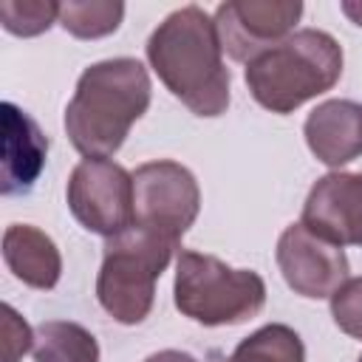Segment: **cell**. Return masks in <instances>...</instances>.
Segmentation results:
<instances>
[{
	"mask_svg": "<svg viewBox=\"0 0 362 362\" xmlns=\"http://www.w3.org/2000/svg\"><path fill=\"white\" fill-rule=\"evenodd\" d=\"M221 54L215 20L201 6L173 11L147 40L153 71L195 116H221L229 107V71Z\"/></svg>",
	"mask_w": 362,
	"mask_h": 362,
	"instance_id": "obj_1",
	"label": "cell"
},
{
	"mask_svg": "<svg viewBox=\"0 0 362 362\" xmlns=\"http://www.w3.org/2000/svg\"><path fill=\"white\" fill-rule=\"evenodd\" d=\"M150 105V76L139 59H105L82 71L65 107L71 144L88 158L113 156Z\"/></svg>",
	"mask_w": 362,
	"mask_h": 362,
	"instance_id": "obj_2",
	"label": "cell"
},
{
	"mask_svg": "<svg viewBox=\"0 0 362 362\" xmlns=\"http://www.w3.org/2000/svg\"><path fill=\"white\" fill-rule=\"evenodd\" d=\"M339 74L342 48L320 28H300L246 62V85L272 113H291L303 102L331 90Z\"/></svg>",
	"mask_w": 362,
	"mask_h": 362,
	"instance_id": "obj_3",
	"label": "cell"
},
{
	"mask_svg": "<svg viewBox=\"0 0 362 362\" xmlns=\"http://www.w3.org/2000/svg\"><path fill=\"white\" fill-rule=\"evenodd\" d=\"M266 303L257 272L232 269L223 260L184 249L175 266V308L201 325H238Z\"/></svg>",
	"mask_w": 362,
	"mask_h": 362,
	"instance_id": "obj_4",
	"label": "cell"
},
{
	"mask_svg": "<svg viewBox=\"0 0 362 362\" xmlns=\"http://www.w3.org/2000/svg\"><path fill=\"white\" fill-rule=\"evenodd\" d=\"M173 243L130 226L105 243V260L96 277V297L102 308L122 325L141 322L156 297V280L167 269Z\"/></svg>",
	"mask_w": 362,
	"mask_h": 362,
	"instance_id": "obj_5",
	"label": "cell"
},
{
	"mask_svg": "<svg viewBox=\"0 0 362 362\" xmlns=\"http://www.w3.org/2000/svg\"><path fill=\"white\" fill-rule=\"evenodd\" d=\"M198 209V181L178 161H147L133 173V226L178 246Z\"/></svg>",
	"mask_w": 362,
	"mask_h": 362,
	"instance_id": "obj_6",
	"label": "cell"
},
{
	"mask_svg": "<svg viewBox=\"0 0 362 362\" xmlns=\"http://www.w3.org/2000/svg\"><path fill=\"white\" fill-rule=\"evenodd\" d=\"M68 206L85 229L116 238L133 226V175L110 158H85L68 178Z\"/></svg>",
	"mask_w": 362,
	"mask_h": 362,
	"instance_id": "obj_7",
	"label": "cell"
},
{
	"mask_svg": "<svg viewBox=\"0 0 362 362\" xmlns=\"http://www.w3.org/2000/svg\"><path fill=\"white\" fill-rule=\"evenodd\" d=\"M303 14L300 0H229L215 11L221 48L238 59L252 62L263 51L283 42Z\"/></svg>",
	"mask_w": 362,
	"mask_h": 362,
	"instance_id": "obj_8",
	"label": "cell"
},
{
	"mask_svg": "<svg viewBox=\"0 0 362 362\" xmlns=\"http://www.w3.org/2000/svg\"><path fill=\"white\" fill-rule=\"evenodd\" d=\"M277 266L297 294L314 300L331 297L348 280V257L342 246L322 240L303 223H291L280 235Z\"/></svg>",
	"mask_w": 362,
	"mask_h": 362,
	"instance_id": "obj_9",
	"label": "cell"
},
{
	"mask_svg": "<svg viewBox=\"0 0 362 362\" xmlns=\"http://www.w3.org/2000/svg\"><path fill=\"white\" fill-rule=\"evenodd\" d=\"M300 223L328 243L362 246V173L322 175L305 198Z\"/></svg>",
	"mask_w": 362,
	"mask_h": 362,
	"instance_id": "obj_10",
	"label": "cell"
},
{
	"mask_svg": "<svg viewBox=\"0 0 362 362\" xmlns=\"http://www.w3.org/2000/svg\"><path fill=\"white\" fill-rule=\"evenodd\" d=\"M305 141L311 153L328 164L342 167L362 156V105L351 99H328L305 119Z\"/></svg>",
	"mask_w": 362,
	"mask_h": 362,
	"instance_id": "obj_11",
	"label": "cell"
},
{
	"mask_svg": "<svg viewBox=\"0 0 362 362\" xmlns=\"http://www.w3.org/2000/svg\"><path fill=\"white\" fill-rule=\"evenodd\" d=\"M48 139L17 105L3 102V195L28 192L42 173Z\"/></svg>",
	"mask_w": 362,
	"mask_h": 362,
	"instance_id": "obj_12",
	"label": "cell"
},
{
	"mask_svg": "<svg viewBox=\"0 0 362 362\" xmlns=\"http://www.w3.org/2000/svg\"><path fill=\"white\" fill-rule=\"evenodd\" d=\"M3 260L31 288H54L62 274V257L54 240L28 223H11L3 232Z\"/></svg>",
	"mask_w": 362,
	"mask_h": 362,
	"instance_id": "obj_13",
	"label": "cell"
},
{
	"mask_svg": "<svg viewBox=\"0 0 362 362\" xmlns=\"http://www.w3.org/2000/svg\"><path fill=\"white\" fill-rule=\"evenodd\" d=\"M34 362H99V345L79 322L48 320L34 331Z\"/></svg>",
	"mask_w": 362,
	"mask_h": 362,
	"instance_id": "obj_14",
	"label": "cell"
},
{
	"mask_svg": "<svg viewBox=\"0 0 362 362\" xmlns=\"http://www.w3.org/2000/svg\"><path fill=\"white\" fill-rule=\"evenodd\" d=\"M226 362H305V348L297 331L272 322L246 337Z\"/></svg>",
	"mask_w": 362,
	"mask_h": 362,
	"instance_id": "obj_15",
	"label": "cell"
},
{
	"mask_svg": "<svg viewBox=\"0 0 362 362\" xmlns=\"http://www.w3.org/2000/svg\"><path fill=\"white\" fill-rule=\"evenodd\" d=\"M124 17V3L90 0V3H59V25L82 40H96L119 28Z\"/></svg>",
	"mask_w": 362,
	"mask_h": 362,
	"instance_id": "obj_16",
	"label": "cell"
},
{
	"mask_svg": "<svg viewBox=\"0 0 362 362\" xmlns=\"http://www.w3.org/2000/svg\"><path fill=\"white\" fill-rule=\"evenodd\" d=\"M54 20H59V3L51 0H0V23L17 37L42 34Z\"/></svg>",
	"mask_w": 362,
	"mask_h": 362,
	"instance_id": "obj_17",
	"label": "cell"
},
{
	"mask_svg": "<svg viewBox=\"0 0 362 362\" xmlns=\"http://www.w3.org/2000/svg\"><path fill=\"white\" fill-rule=\"evenodd\" d=\"M331 314L339 331L354 339H362V277L345 280L331 294Z\"/></svg>",
	"mask_w": 362,
	"mask_h": 362,
	"instance_id": "obj_18",
	"label": "cell"
},
{
	"mask_svg": "<svg viewBox=\"0 0 362 362\" xmlns=\"http://www.w3.org/2000/svg\"><path fill=\"white\" fill-rule=\"evenodd\" d=\"M34 345V334L11 305H3V362H17Z\"/></svg>",
	"mask_w": 362,
	"mask_h": 362,
	"instance_id": "obj_19",
	"label": "cell"
},
{
	"mask_svg": "<svg viewBox=\"0 0 362 362\" xmlns=\"http://www.w3.org/2000/svg\"><path fill=\"white\" fill-rule=\"evenodd\" d=\"M144 362H198V359L184 351H158V354H150Z\"/></svg>",
	"mask_w": 362,
	"mask_h": 362,
	"instance_id": "obj_20",
	"label": "cell"
},
{
	"mask_svg": "<svg viewBox=\"0 0 362 362\" xmlns=\"http://www.w3.org/2000/svg\"><path fill=\"white\" fill-rule=\"evenodd\" d=\"M342 11H345L356 25H362V3H351V0H345V3H342Z\"/></svg>",
	"mask_w": 362,
	"mask_h": 362,
	"instance_id": "obj_21",
	"label": "cell"
},
{
	"mask_svg": "<svg viewBox=\"0 0 362 362\" xmlns=\"http://www.w3.org/2000/svg\"><path fill=\"white\" fill-rule=\"evenodd\" d=\"M359 362H362V356H359Z\"/></svg>",
	"mask_w": 362,
	"mask_h": 362,
	"instance_id": "obj_22",
	"label": "cell"
}]
</instances>
